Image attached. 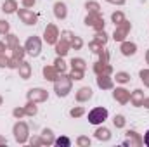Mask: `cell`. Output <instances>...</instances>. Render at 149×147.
I'll return each mask as SVG.
<instances>
[{
  "label": "cell",
  "instance_id": "6da1fadb",
  "mask_svg": "<svg viewBox=\"0 0 149 147\" xmlns=\"http://www.w3.org/2000/svg\"><path fill=\"white\" fill-rule=\"evenodd\" d=\"M106 118H108V111L104 109V107H95L94 111H90V114H88V121L92 125H99Z\"/></svg>",
  "mask_w": 149,
  "mask_h": 147
},
{
  "label": "cell",
  "instance_id": "7a4b0ae2",
  "mask_svg": "<svg viewBox=\"0 0 149 147\" xmlns=\"http://www.w3.org/2000/svg\"><path fill=\"white\" fill-rule=\"evenodd\" d=\"M144 140H146V144H148V146H149V132H148V133H146V139H144Z\"/></svg>",
  "mask_w": 149,
  "mask_h": 147
}]
</instances>
